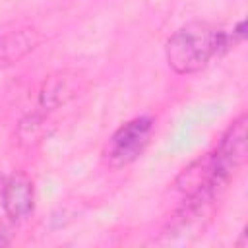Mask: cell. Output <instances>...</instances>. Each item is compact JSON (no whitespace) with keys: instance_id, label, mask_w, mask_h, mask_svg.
<instances>
[{"instance_id":"obj_1","label":"cell","mask_w":248,"mask_h":248,"mask_svg":"<svg viewBox=\"0 0 248 248\" xmlns=\"http://www.w3.org/2000/svg\"><path fill=\"white\" fill-rule=\"evenodd\" d=\"M238 39L207 21H188L178 27L167 41L165 54L169 68L180 76L196 74L207 66V62L227 48H231Z\"/></svg>"},{"instance_id":"obj_2","label":"cell","mask_w":248,"mask_h":248,"mask_svg":"<svg viewBox=\"0 0 248 248\" xmlns=\"http://www.w3.org/2000/svg\"><path fill=\"white\" fill-rule=\"evenodd\" d=\"M153 130L155 120L151 116H136L118 126L103 149L105 163L112 169H120L134 163L145 151Z\"/></svg>"},{"instance_id":"obj_3","label":"cell","mask_w":248,"mask_h":248,"mask_svg":"<svg viewBox=\"0 0 248 248\" xmlns=\"http://www.w3.org/2000/svg\"><path fill=\"white\" fill-rule=\"evenodd\" d=\"M0 198L4 211L12 221H23L35 209V188L25 172H14L4 180Z\"/></svg>"},{"instance_id":"obj_4","label":"cell","mask_w":248,"mask_h":248,"mask_svg":"<svg viewBox=\"0 0 248 248\" xmlns=\"http://www.w3.org/2000/svg\"><path fill=\"white\" fill-rule=\"evenodd\" d=\"M78 89H79L78 74H70V72L52 74L43 81V87L39 91V99H37L35 108L45 112V114H50L52 110L66 105L72 97H76Z\"/></svg>"},{"instance_id":"obj_5","label":"cell","mask_w":248,"mask_h":248,"mask_svg":"<svg viewBox=\"0 0 248 248\" xmlns=\"http://www.w3.org/2000/svg\"><path fill=\"white\" fill-rule=\"evenodd\" d=\"M43 41L45 37L37 29H31V27L0 35V68L21 60L29 52H33Z\"/></svg>"},{"instance_id":"obj_6","label":"cell","mask_w":248,"mask_h":248,"mask_svg":"<svg viewBox=\"0 0 248 248\" xmlns=\"http://www.w3.org/2000/svg\"><path fill=\"white\" fill-rule=\"evenodd\" d=\"M8 242H10L8 232H6V229H4V227H0V246H4V244H8Z\"/></svg>"}]
</instances>
